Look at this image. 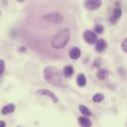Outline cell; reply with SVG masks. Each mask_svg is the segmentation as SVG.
<instances>
[{
	"label": "cell",
	"mask_w": 127,
	"mask_h": 127,
	"mask_svg": "<svg viewBox=\"0 0 127 127\" xmlns=\"http://www.w3.org/2000/svg\"><path fill=\"white\" fill-rule=\"evenodd\" d=\"M103 31H104L103 26H102L101 25H97L95 27V31L98 34H101L103 32Z\"/></svg>",
	"instance_id": "17"
},
{
	"label": "cell",
	"mask_w": 127,
	"mask_h": 127,
	"mask_svg": "<svg viewBox=\"0 0 127 127\" xmlns=\"http://www.w3.org/2000/svg\"><path fill=\"white\" fill-rule=\"evenodd\" d=\"M79 109H80V112H81L85 117H90V116H92V112L90 111V109H89L88 107H86V106H84V105H80V106H79Z\"/></svg>",
	"instance_id": "14"
},
{
	"label": "cell",
	"mask_w": 127,
	"mask_h": 127,
	"mask_svg": "<svg viewBox=\"0 0 127 127\" xmlns=\"http://www.w3.org/2000/svg\"><path fill=\"white\" fill-rule=\"evenodd\" d=\"M83 38L89 44H95L96 42L97 41V34L91 31H86L84 32Z\"/></svg>",
	"instance_id": "4"
},
{
	"label": "cell",
	"mask_w": 127,
	"mask_h": 127,
	"mask_svg": "<svg viewBox=\"0 0 127 127\" xmlns=\"http://www.w3.org/2000/svg\"><path fill=\"white\" fill-rule=\"evenodd\" d=\"M121 47H122L124 53H127V38H125L124 40V41L122 42Z\"/></svg>",
	"instance_id": "19"
},
{
	"label": "cell",
	"mask_w": 127,
	"mask_h": 127,
	"mask_svg": "<svg viewBox=\"0 0 127 127\" xmlns=\"http://www.w3.org/2000/svg\"><path fill=\"white\" fill-rule=\"evenodd\" d=\"M104 99V95L101 93H97L96 95H94L93 98H92V100L95 102V103H100Z\"/></svg>",
	"instance_id": "16"
},
{
	"label": "cell",
	"mask_w": 127,
	"mask_h": 127,
	"mask_svg": "<svg viewBox=\"0 0 127 127\" xmlns=\"http://www.w3.org/2000/svg\"><path fill=\"white\" fill-rule=\"evenodd\" d=\"M0 127H5V123L2 121H0Z\"/></svg>",
	"instance_id": "20"
},
{
	"label": "cell",
	"mask_w": 127,
	"mask_h": 127,
	"mask_svg": "<svg viewBox=\"0 0 127 127\" xmlns=\"http://www.w3.org/2000/svg\"><path fill=\"white\" fill-rule=\"evenodd\" d=\"M14 110H15V105L13 103H9L2 108L1 114L2 115H7V114L13 112Z\"/></svg>",
	"instance_id": "11"
},
{
	"label": "cell",
	"mask_w": 127,
	"mask_h": 127,
	"mask_svg": "<svg viewBox=\"0 0 127 127\" xmlns=\"http://www.w3.org/2000/svg\"><path fill=\"white\" fill-rule=\"evenodd\" d=\"M4 68H5V64H4V62L3 60L0 59V75L4 72Z\"/></svg>",
	"instance_id": "18"
},
{
	"label": "cell",
	"mask_w": 127,
	"mask_h": 127,
	"mask_svg": "<svg viewBox=\"0 0 127 127\" xmlns=\"http://www.w3.org/2000/svg\"><path fill=\"white\" fill-rule=\"evenodd\" d=\"M74 73V68L72 66H66L63 69V75L65 77H70Z\"/></svg>",
	"instance_id": "15"
},
{
	"label": "cell",
	"mask_w": 127,
	"mask_h": 127,
	"mask_svg": "<svg viewBox=\"0 0 127 127\" xmlns=\"http://www.w3.org/2000/svg\"><path fill=\"white\" fill-rule=\"evenodd\" d=\"M108 75L109 72L106 69H101L97 74V77L100 81H106L108 78Z\"/></svg>",
	"instance_id": "13"
},
{
	"label": "cell",
	"mask_w": 127,
	"mask_h": 127,
	"mask_svg": "<svg viewBox=\"0 0 127 127\" xmlns=\"http://www.w3.org/2000/svg\"><path fill=\"white\" fill-rule=\"evenodd\" d=\"M106 47H107V43L105 41V39L100 38V39L97 40V41L96 42L95 50L97 52L102 53L106 49Z\"/></svg>",
	"instance_id": "7"
},
{
	"label": "cell",
	"mask_w": 127,
	"mask_h": 127,
	"mask_svg": "<svg viewBox=\"0 0 127 127\" xmlns=\"http://www.w3.org/2000/svg\"><path fill=\"white\" fill-rule=\"evenodd\" d=\"M78 122L81 127H91L92 125L91 120L88 117H85V116L79 117Z\"/></svg>",
	"instance_id": "9"
},
{
	"label": "cell",
	"mask_w": 127,
	"mask_h": 127,
	"mask_svg": "<svg viewBox=\"0 0 127 127\" xmlns=\"http://www.w3.org/2000/svg\"><path fill=\"white\" fill-rule=\"evenodd\" d=\"M44 77L46 81L58 87H65L61 71L54 66H48L44 70Z\"/></svg>",
	"instance_id": "1"
},
{
	"label": "cell",
	"mask_w": 127,
	"mask_h": 127,
	"mask_svg": "<svg viewBox=\"0 0 127 127\" xmlns=\"http://www.w3.org/2000/svg\"><path fill=\"white\" fill-rule=\"evenodd\" d=\"M122 16V10L121 7H115L113 10V14H112V16L111 18V22L114 24L120 18L121 16Z\"/></svg>",
	"instance_id": "8"
},
{
	"label": "cell",
	"mask_w": 127,
	"mask_h": 127,
	"mask_svg": "<svg viewBox=\"0 0 127 127\" xmlns=\"http://www.w3.org/2000/svg\"><path fill=\"white\" fill-rule=\"evenodd\" d=\"M0 15H1V11H0Z\"/></svg>",
	"instance_id": "22"
},
{
	"label": "cell",
	"mask_w": 127,
	"mask_h": 127,
	"mask_svg": "<svg viewBox=\"0 0 127 127\" xmlns=\"http://www.w3.org/2000/svg\"><path fill=\"white\" fill-rule=\"evenodd\" d=\"M36 93H37L38 95H45V96H48V97H51L54 103H58V101H59V99H58V97L56 96V95H55L54 93H53L51 91L48 90L40 89V90H39L36 91Z\"/></svg>",
	"instance_id": "6"
},
{
	"label": "cell",
	"mask_w": 127,
	"mask_h": 127,
	"mask_svg": "<svg viewBox=\"0 0 127 127\" xmlns=\"http://www.w3.org/2000/svg\"><path fill=\"white\" fill-rule=\"evenodd\" d=\"M17 1H23V0H17Z\"/></svg>",
	"instance_id": "21"
},
{
	"label": "cell",
	"mask_w": 127,
	"mask_h": 127,
	"mask_svg": "<svg viewBox=\"0 0 127 127\" xmlns=\"http://www.w3.org/2000/svg\"><path fill=\"white\" fill-rule=\"evenodd\" d=\"M85 7L88 10H95L102 5L101 0H86L84 3Z\"/></svg>",
	"instance_id": "5"
},
{
	"label": "cell",
	"mask_w": 127,
	"mask_h": 127,
	"mask_svg": "<svg viewBox=\"0 0 127 127\" xmlns=\"http://www.w3.org/2000/svg\"><path fill=\"white\" fill-rule=\"evenodd\" d=\"M81 56V51L78 47H73L69 51V57L71 59L77 60Z\"/></svg>",
	"instance_id": "10"
},
{
	"label": "cell",
	"mask_w": 127,
	"mask_h": 127,
	"mask_svg": "<svg viewBox=\"0 0 127 127\" xmlns=\"http://www.w3.org/2000/svg\"><path fill=\"white\" fill-rule=\"evenodd\" d=\"M71 37V32L69 29L65 28L58 32L51 41V46L54 49H61L68 42Z\"/></svg>",
	"instance_id": "2"
},
{
	"label": "cell",
	"mask_w": 127,
	"mask_h": 127,
	"mask_svg": "<svg viewBox=\"0 0 127 127\" xmlns=\"http://www.w3.org/2000/svg\"><path fill=\"white\" fill-rule=\"evenodd\" d=\"M43 19L46 20L47 22H51V23H56V24H60L63 22V16L57 12H54L51 13H48L44 15Z\"/></svg>",
	"instance_id": "3"
},
{
	"label": "cell",
	"mask_w": 127,
	"mask_h": 127,
	"mask_svg": "<svg viewBox=\"0 0 127 127\" xmlns=\"http://www.w3.org/2000/svg\"><path fill=\"white\" fill-rule=\"evenodd\" d=\"M77 83L78 84L79 87H83L86 85V83H87V81H86V78L84 74L83 73H80L77 75Z\"/></svg>",
	"instance_id": "12"
}]
</instances>
